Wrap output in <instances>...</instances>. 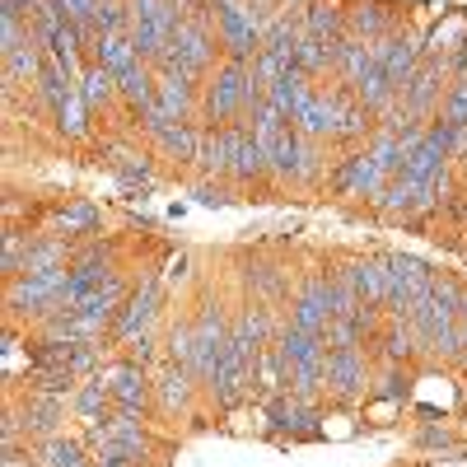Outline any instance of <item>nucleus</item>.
<instances>
[{
  "label": "nucleus",
  "mask_w": 467,
  "mask_h": 467,
  "mask_svg": "<svg viewBox=\"0 0 467 467\" xmlns=\"http://www.w3.org/2000/svg\"><path fill=\"white\" fill-rule=\"evenodd\" d=\"M281 356V369H285V388L299 398V402H318L327 393V356L332 346L327 337H314V332H299V327H281V337L271 341Z\"/></svg>",
  "instance_id": "1"
},
{
  "label": "nucleus",
  "mask_w": 467,
  "mask_h": 467,
  "mask_svg": "<svg viewBox=\"0 0 467 467\" xmlns=\"http://www.w3.org/2000/svg\"><path fill=\"white\" fill-rule=\"evenodd\" d=\"M383 262H388V304H383V314L388 318H407L416 304L431 299L440 271L431 262L411 257V253H383Z\"/></svg>",
  "instance_id": "2"
},
{
  "label": "nucleus",
  "mask_w": 467,
  "mask_h": 467,
  "mask_svg": "<svg viewBox=\"0 0 467 467\" xmlns=\"http://www.w3.org/2000/svg\"><path fill=\"white\" fill-rule=\"evenodd\" d=\"M215 52H220V37H215V24L206 19H182L178 33L169 37L164 57L154 61V70H182V75H202L215 66Z\"/></svg>",
  "instance_id": "3"
},
{
  "label": "nucleus",
  "mask_w": 467,
  "mask_h": 467,
  "mask_svg": "<svg viewBox=\"0 0 467 467\" xmlns=\"http://www.w3.org/2000/svg\"><path fill=\"white\" fill-rule=\"evenodd\" d=\"M369 388H374V365L365 356V346L332 350L327 356V398L341 407H356L369 398Z\"/></svg>",
  "instance_id": "4"
},
{
  "label": "nucleus",
  "mask_w": 467,
  "mask_h": 467,
  "mask_svg": "<svg viewBox=\"0 0 467 467\" xmlns=\"http://www.w3.org/2000/svg\"><path fill=\"white\" fill-rule=\"evenodd\" d=\"M332 281H327V271H304V281H299V290H295V299H290V327H299V332H314V337H327V327H332Z\"/></svg>",
  "instance_id": "5"
},
{
  "label": "nucleus",
  "mask_w": 467,
  "mask_h": 467,
  "mask_svg": "<svg viewBox=\"0 0 467 467\" xmlns=\"http://www.w3.org/2000/svg\"><path fill=\"white\" fill-rule=\"evenodd\" d=\"M103 169L112 173V182L122 187L127 197H140V192H150L154 182H160V169H154L150 150L127 145V140H108L103 145Z\"/></svg>",
  "instance_id": "6"
},
{
  "label": "nucleus",
  "mask_w": 467,
  "mask_h": 467,
  "mask_svg": "<svg viewBox=\"0 0 467 467\" xmlns=\"http://www.w3.org/2000/svg\"><path fill=\"white\" fill-rule=\"evenodd\" d=\"M103 379H108V388H112V411H136V416H145L150 407H154V374L145 369V365H136V360H112V365H103L99 369Z\"/></svg>",
  "instance_id": "7"
},
{
  "label": "nucleus",
  "mask_w": 467,
  "mask_h": 467,
  "mask_svg": "<svg viewBox=\"0 0 467 467\" xmlns=\"http://www.w3.org/2000/svg\"><path fill=\"white\" fill-rule=\"evenodd\" d=\"M369 52H374V61L388 70V80H393L398 94H402L407 80L416 75V66L425 61V33H416V28H398V33L379 37V43H369Z\"/></svg>",
  "instance_id": "8"
},
{
  "label": "nucleus",
  "mask_w": 467,
  "mask_h": 467,
  "mask_svg": "<svg viewBox=\"0 0 467 467\" xmlns=\"http://www.w3.org/2000/svg\"><path fill=\"white\" fill-rule=\"evenodd\" d=\"M160 308H164V290H160V276L150 271V276L136 281L131 299L122 304V314H117V323H112V341H117V346H127L131 337L150 332L154 318H160Z\"/></svg>",
  "instance_id": "9"
},
{
  "label": "nucleus",
  "mask_w": 467,
  "mask_h": 467,
  "mask_svg": "<svg viewBox=\"0 0 467 467\" xmlns=\"http://www.w3.org/2000/svg\"><path fill=\"white\" fill-rule=\"evenodd\" d=\"M332 192H337V197H365V202H374L379 197V192L388 187V182H393V178H388L383 169H379V160H374V154H369V145L365 150H350L346 154V160L332 169Z\"/></svg>",
  "instance_id": "10"
},
{
  "label": "nucleus",
  "mask_w": 467,
  "mask_h": 467,
  "mask_svg": "<svg viewBox=\"0 0 467 467\" xmlns=\"http://www.w3.org/2000/svg\"><path fill=\"white\" fill-rule=\"evenodd\" d=\"M150 374H154V411L169 416V420L187 416L192 402H197V388H202L197 374L182 369V365H173V360H160Z\"/></svg>",
  "instance_id": "11"
},
{
  "label": "nucleus",
  "mask_w": 467,
  "mask_h": 467,
  "mask_svg": "<svg viewBox=\"0 0 467 467\" xmlns=\"http://www.w3.org/2000/svg\"><path fill=\"white\" fill-rule=\"evenodd\" d=\"M346 94H350L346 85H327V89L318 85L314 94L304 99V108L295 112L290 127H295L299 136H308V140H332V136H337V117H341Z\"/></svg>",
  "instance_id": "12"
},
{
  "label": "nucleus",
  "mask_w": 467,
  "mask_h": 467,
  "mask_svg": "<svg viewBox=\"0 0 467 467\" xmlns=\"http://www.w3.org/2000/svg\"><path fill=\"white\" fill-rule=\"evenodd\" d=\"M66 411H70V398H61V393H28L19 402L28 444H43L52 435H66Z\"/></svg>",
  "instance_id": "13"
},
{
  "label": "nucleus",
  "mask_w": 467,
  "mask_h": 467,
  "mask_svg": "<svg viewBox=\"0 0 467 467\" xmlns=\"http://www.w3.org/2000/svg\"><path fill=\"white\" fill-rule=\"evenodd\" d=\"M229 136H234L229 182H234V187H257V182H266V178H271V154L262 150V140L253 136V127L234 122V127H229Z\"/></svg>",
  "instance_id": "14"
},
{
  "label": "nucleus",
  "mask_w": 467,
  "mask_h": 467,
  "mask_svg": "<svg viewBox=\"0 0 467 467\" xmlns=\"http://www.w3.org/2000/svg\"><path fill=\"white\" fill-rule=\"evenodd\" d=\"M154 75H160L154 103H160L173 122H197L202 117V80L197 75H182V70H154Z\"/></svg>",
  "instance_id": "15"
},
{
  "label": "nucleus",
  "mask_w": 467,
  "mask_h": 467,
  "mask_svg": "<svg viewBox=\"0 0 467 467\" xmlns=\"http://www.w3.org/2000/svg\"><path fill=\"white\" fill-rule=\"evenodd\" d=\"M402 19L388 0H346V33L360 37V43H379V37L398 33Z\"/></svg>",
  "instance_id": "16"
},
{
  "label": "nucleus",
  "mask_w": 467,
  "mask_h": 467,
  "mask_svg": "<svg viewBox=\"0 0 467 467\" xmlns=\"http://www.w3.org/2000/svg\"><path fill=\"white\" fill-rule=\"evenodd\" d=\"M70 416L80 420V425H99V420L112 416V388H108L103 374L75 383V393H70Z\"/></svg>",
  "instance_id": "17"
},
{
  "label": "nucleus",
  "mask_w": 467,
  "mask_h": 467,
  "mask_svg": "<svg viewBox=\"0 0 467 467\" xmlns=\"http://www.w3.org/2000/svg\"><path fill=\"white\" fill-rule=\"evenodd\" d=\"M103 224V211L94 202H66L52 220H47V234H61V239L70 244H80V239H94Z\"/></svg>",
  "instance_id": "18"
},
{
  "label": "nucleus",
  "mask_w": 467,
  "mask_h": 467,
  "mask_svg": "<svg viewBox=\"0 0 467 467\" xmlns=\"http://www.w3.org/2000/svg\"><path fill=\"white\" fill-rule=\"evenodd\" d=\"M299 28L323 37V43H341L346 37V0H308L299 10Z\"/></svg>",
  "instance_id": "19"
},
{
  "label": "nucleus",
  "mask_w": 467,
  "mask_h": 467,
  "mask_svg": "<svg viewBox=\"0 0 467 467\" xmlns=\"http://www.w3.org/2000/svg\"><path fill=\"white\" fill-rule=\"evenodd\" d=\"M229 164H234V136H229V127H206L202 122L197 173L202 178H229Z\"/></svg>",
  "instance_id": "20"
},
{
  "label": "nucleus",
  "mask_w": 467,
  "mask_h": 467,
  "mask_svg": "<svg viewBox=\"0 0 467 467\" xmlns=\"http://www.w3.org/2000/svg\"><path fill=\"white\" fill-rule=\"evenodd\" d=\"M374 122H379V117H374V112H369V108H365L356 94H346V103H341V117H337V136H332V140H337V145H346V150L369 145V140H374V131H379Z\"/></svg>",
  "instance_id": "21"
},
{
  "label": "nucleus",
  "mask_w": 467,
  "mask_h": 467,
  "mask_svg": "<svg viewBox=\"0 0 467 467\" xmlns=\"http://www.w3.org/2000/svg\"><path fill=\"white\" fill-rule=\"evenodd\" d=\"M117 94H122V103H127L131 117H140L154 103V94H160V75H154L150 61H136L127 75H117Z\"/></svg>",
  "instance_id": "22"
},
{
  "label": "nucleus",
  "mask_w": 467,
  "mask_h": 467,
  "mask_svg": "<svg viewBox=\"0 0 467 467\" xmlns=\"http://www.w3.org/2000/svg\"><path fill=\"white\" fill-rule=\"evenodd\" d=\"M197 145H202V122H169V131L154 140V150H160V160L169 164H192L197 169Z\"/></svg>",
  "instance_id": "23"
},
{
  "label": "nucleus",
  "mask_w": 467,
  "mask_h": 467,
  "mask_svg": "<svg viewBox=\"0 0 467 467\" xmlns=\"http://www.w3.org/2000/svg\"><path fill=\"white\" fill-rule=\"evenodd\" d=\"M374 346H379V360L383 365H407L411 356H420V341H416V332H411L407 318H388L383 332L374 337Z\"/></svg>",
  "instance_id": "24"
},
{
  "label": "nucleus",
  "mask_w": 467,
  "mask_h": 467,
  "mask_svg": "<svg viewBox=\"0 0 467 467\" xmlns=\"http://www.w3.org/2000/svg\"><path fill=\"white\" fill-rule=\"evenodd\" d=\"M350 271H356V290H360V304L369 308H383L388 304V262L365 253V257H350Z\"/></svg>",
  "instance_id": "25"
},
{
  "label": "nucleus",
  "mask_w": 467,
  "mask_h": 467,
  "mask_svg": "<svg viewBox=\"0 0 467 467\" xmlns=\"http://www.w3.org/2000/svg\"><path fill=\"white\" fill-rule=\"evenodd\" d=\"M314 89H318V85H314V80H308V75H304V70L295 66V70H285V75H281V80H276V85H271V94H266V103H271V108H276V112L285 117V122H295V112L304 108V99H308V94H314Z\"/></svg>",
  "instance_id": "26"
},
{
  "label": "nucleus",
  "mask_w": 467,
  "mask_h": 467,
  "mask_svg": "<svg viewBox=\"0 0 467 467\" xmlns=\"http://www.w3.org/2000/svg\"><path fill=\"white\" fill-rule=\"evenodd\" d=\"M37 458H43V467H94V453L85 440H75V435H52L43 444H33Z\"/></svg>",
  "instance_id": "27"
},
{
  "label": "nucleus",
  "mask_w": 467,
  "mask_h": 467,
  "mask_svg": "<svg viewBox=\"0 0 467 467\" xmlns=\"http://www.w3.org/2000/svg\"><path fill=\"white\" fill-rule=\"evenodd\" d=\"M89 61L108 66L112 75H127V70L140 61V52H136V43H131L127 33H108V37H99V43L89 47Z\"/></svg>",
  "instance_id": "28"
},
{
  "label": "nucleus",
  "mask_w": 467,
  "mask_h": 467,
  "mask_svg": "<svg viewBox=\"0 0 467 467\" xmlns=\"http://www.w3.org/2000/svg\"><path fill=\"white\" fill-rule=\"evenodd\" d=\"M295 66L308 75V80H318V75L337 70V43H323V37H314V33H299Z\"/></svg>",
  "instance_id": "29"
},
{
  "label": "nucleus",
  "mask_w": 467,
  "mask_h": 467,
  "mask_svg": "<svg viewBox=\"0 0 467 467\" xmlns=\"http://www.w3.org/2000/svg\"><path fill=\"white\" fill-rule=\"evenodd\" d=\"M80 94H85V103L94 108V112H103V108H112L117 99V75L108 70V66H99V61H89L85 66V75H80Z\"/></svg>",
  "instance_id": "30"
},
{
  "label": "nucleus",
  "mask_w": 467,
  "mask_h": 467,
  "mask_svg": "<svg viewBox=\"0 0 467 467\" xmlns=\"http://www.w3.org/2000/svg\"><path fill=\"white\" fill-rule=\"evenodd\" d=\"M89 117H94V108L85 103V94H80V85H75V94L66 99V108L52 117L57 122V131L66 136V140H89L94 136V127H89Z\"/></svg>",
  "instance_id": "31"
},
{
  "label": "nucleus",
  "mask_w": 467,
  "mask_h": 467,
  "mask_svg": "<svg viewBox=\"0 0 467 467\" xmlns=\"http://www.w3.org/2000/svg\"><path fill=\"white\" fill-rule=\"evenodd\" d=\"M369 66H374L369 43H360V37H350V33H346L341 43H337V75H341V85L350 89V85H356Z\"/></svg>",
  "instance_id": "32"
},
{
  "label": "nucleus",
  "mask_w": 467,
  "mask_h": 467,
  "mask_svg": "<svg viewBox=\"0 0 467 467\" xmlns=\"http://www.w3.org/2000/svg\"><path fill=\"white\" fill-rule=\"evenodd\" d=\"M369 398H374V402H383V407L407 402V398H411V374H407V365H383V369L374 374Z\"/></svg>",
  "instance_id": "33"
},
{
  "label": "nucleus",
  "mask_w": 467,
  "mask_h": 467,
  "mask_svg": "<svg viewBox=\"0 0 467 467\" xmlns=\"http://www.w3.org/2000/svg\"><path fill=\"white\" fill-rule=\"evenodd\" d=\"M164 360L192 369V360H197V327H192V318H178V323L164 332Z\"/></svg>",
  "instance_id": "34"
},
{
  "label": "nucleus",
  "mask_w": 467,
  "mask_h": 467,
  "mask_svg": "<svg viewBox=\"0 0 467 467\" xmlns=\"http://www.w3.org/2000/svg\"><path fill=\"white\" fill-rule=\"evenodd\" d=\"M411 440H416V449H425V453H444V458H458V435L449 431L444 420H420Z\"/></svg>",
  "instance_id": "35"
},
{
  "label": "nucleus",
  "mask_w": 467,
  "mask_h": 467,
  "mask_svg": "<svg viewBox=\"0 0 467 467\" xmlns=\"http://www.w3.org/2000/svg\"><path fill=\"white\" fill-rule=\"evenodd\" d=\"M94 33H99V37H108V33H131V5H127V0H99Z\"/></svg>",
  "instance_id": "36"
},
{
  "label": "nucleus",
  "mask_w": 467,
  "mask_h": 467,
  "mask_svg": "<svg viewBox=\"0 0 467 467\" xmlns=\"http://www.w3.org/2000/svg\"><path fill=\"white\" fill-rule=\"evenodd\" d=\"M440 122H449V127H467V75H458V80H453V89L444 94Z\"/></svg>",
  "instance_id": "37"
},
{
  "label": "nucleus",
  "mask_w": 467,
  "mask_h": 467,
  "mask_svg": "<svg viewBox=\"0 0 467 467\" xmlns=\"http://www.w3.org/2000/svg\"><path fill=\"white\" fill-rule=\"evenodd\" d=\"M192 197H197L202 206H229L234 202V187L224 178H202L197 187H192Z\"/></svg>",
  "instance_id": "38"
},
{
  "label": "nucleus",
  "mask_w": 467,
  "mask_h": 467,
  "mask_svg": "<svg viewBox=\"0 0 467 467\" xmlns=\"http://www.w3.org/2000/svg\"><path fill=\"white\" fill-rule=\"evenodd\" d=\"M169 281H187L192 276V262H187V253H178V257H169V271H164Z\"/></svg>",
  "instance_id": "39"
},
{
  "label": "nucleus",
  "mask_w": 467,
  "mask_h": 467,
  "mask_svg": "<svg viewBox=\"0 0 467 467\" xmlns=\"http://www.w3.org/2000/svg\"><path fill=\"white\" fill-rule=\"evenodd\" d=\"M458 365H467V323H458Z\"/></svg>",
  "instance_id": "40"
},
{
  "label": "nucleus",
  "mask_w": 467,
  "mask_h": 467,
  "mask_svg": "<svg viewBox=\"0 0 467 467\" xmlns=\"http://www.w3.org/2000/svg\"><path fill=\"white\" fill-rule=\"evenodd\" d=\"M458 323H467V285H462V299H458Z\"/></svg>",
  "instance_id": "41"
}]
</instances>
